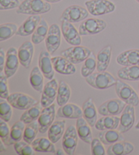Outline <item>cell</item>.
Segmentation results:
<instances>
[{
	"label": "cell",
	"mask_w": 139,
	"mask_h": 155,
	"mask_svg": "<svg viewBox=\"0 0 139 155\" xmlns=\"http://www.w3.org/2000/svg\"><path fill=\"white\" fill-rule=\"evenodd\" d=\"M51 8L50 3L44 0H24L16 12L17 14L40 15L48 12Z\"/></svg>",
	"instance_id": "obj_1"
},
{
	"label": "cell",
	"mask_w": 139,
	"mask_h": 155,
	"mask_svg": "<svg viewBox=\"0 0 139 155\" xmlns=\"http://www.w3.org/2000/svg\"><path fill=\"white\" fill-rule=\"evenodd\" d=\"M85 81L91 87L97 90H106L116 85L117 79L108 72H97L85 78Z\"/></svg>",
	"instance_id": "obj_2"
},
{
	"label": "cell",
	"mask_w": 139,
	"mask_h": 155,
	"mask_svg": "<svg viewBox=\"0 0 139 155\" xmlns=\"http://www.w3.org/2000/svg\"><path fill=\"white\" fill-rule=\"evenodd\" d=\"M116 92L119 99L124 101L127 105L136 107L139 104V98L135 90L126 83L122 81L121 79H117Z\"/></svg>",
	"instance_id": "obj_3"
},
{
	"label": "cell",
	"mask_w": 139,
	"mask_h": 155,
	"mask_svg": "<svg viewBox=\"0 0 139 155\" xmlns=\"http://www.w3.org/2000/svg\"><path fill=\"white\" fill-rule=\"evenodd\" d=\"M85 6L90 14L93 16H102L113 12L116 6L109 0H90L85 2Z\"/></svg>",
	"instance_id": "obj_4"
},
{
	"label": "cell",
	"mask_w": 139,
	"mask_h": 155,
	"mask_svg": "<svg viewBox=\"0 0 139 155\" xmlns=\"http://www.w3.org/2000/svg\"><path fill=\"white\" fill-rule=\"evenodd\" d=\"M106 21L100 18H90L83 21L79 27V32L81 36H90L98 34L106 29Z\"/></svg>",
	"instance_id": "obj_5"
},
{
	"label": "cell",
	"mask_w": 139,
	"mask_h": 155,
	"mask_svg": "<svg viewBox=\"0 0 139 155\" xmlns=\"http://www.w3.org/2000/svg\"><path fill=\"white\" fill-rule=\"evenodd\" d=\"M92 53V51L88 48L77 45L63 51L61 52V55L67 59L73 64H78L84 62Z\"/></svg>",
	"instance_id": "obj_6"
},
{
	"label": "cell",
	"mask_w": 139,
	"mask_h": 155,
	"mask_svg": "<svg viewBox=\"0 0 139 155\" xmlns=\"http://www.w3.org/2000/svg\"><path fill=\"white\" fill-rule=\"evenodd\" d=\"M88 15L89 12L87 8L78 5H73L64 10L60 20V21H66L71 23H76L86 19Z\"/></svg>",
	"instance_id": "obj_7"
},
{
	"label": "cell",
	"mask_w": 139,
	"mask_h": 155,
	"mask_svg": "<svg viewBox=\"0 0 139 155\" xmlns=\"http://www.w3.org/2000/svg\"><path fill=\"white\" fill-rule=\"evenodd\" d=\"M13 108L18 110H26L39 103L36 98L23 93H13L6 99Z\"/></svg>",
	"instance_id": "obj_8"
},
{
	"label": "cell",
	"mask_w": 139,
	"mask_h": 155,
	"mask_svg": "<svg viewBox=\"0 0 139 155\" xmlns=\"http://www.w3.org/2000/svg\"><path fill=\"white\" fill-rule=\"evenodd\" d=\"M127 104L119 98L111 99L103 103L98 109V114L103 116H118L124 111Z\"/></svg>",
	"instance_id": "obj_9"
},
{
	"label": "cell",
	"mask_w": 139,
	"mask_h": 155,
	"mask_svg": "<svg viewBox=\"0 0 139 155\" xmlns=\"http://www.w3.org/2000/svg\"><path fill=\"white\" fill-rule=\"evenodd\" d=\"M61 29L57 24H52L50 26L48 33L45 39L47 51L50 54H54L60 47L61 44Z\"/></svg>",
	"instance_id": "obj_10"
},
{
	"label": "cell",
	"mask_w": 139,
	"mask_h": 155,
	"mask_svg": "<svg viewBox=\"0 0 139 155\" xmlns=\"http://www.w3.org/2000/svg\"><path fill=\"white\" fill-rule=\"evenodd\" d=\"M78 137L77 129L73 125H71L66 129L63 136L62 146L66 154H74L78 143Z\"/></svg>",
	"instance_id": "obj_11"
},
{
	"label": "cell",
	"mask_w": 139,
	"mask_h": 155,
	"mask_svg": "<svg viewBox=\"0 0 139 155\" xmlns=\"http://www.w3.org/2000/svg\"><path fill=\"white\" fill-rule=\"evenodd\" d=\"M58 85L59 84H58L57 80L53 79L44 85L40 101L43 108L51 105L54 102L55 99H57Z\"/></svg>",
	"instance_id": "obj_12"
},
{
	"label": "cell",
	"mask_w": 139,
	"mask_h": 155,
	"mask_svg": "<svg viewBox=\"0 0 139 155\" xmlns=\"http://www.w3.org/2000/svg\"><path fill=\"white\" fill-rule=\"evenodd\" d=\"M56 116L57 114L54 103L42 109L41 114L37 120L39 123V132L40 133H45L48 130L50 126L54 122Z\"/></svg>",
	"instance_id": "obj_13"
},
{
	"label": "cell",
	"mask_w": 139,
	"mask_h": 155,
	"mask_svg": "<svg viewBox=\"0 0 139 155\" xmlns=\"http://www.w3.org/2000/svg\"><path fill=\"white\" fill-rule=\"evenodd\" d=\"M20 61L18 55V51L15 47H10L8 49L6 55L4 73L8 78H11L17 73L19 67Z\"/></svg>",
	"instance_id": "obj_14"
},
{
	"label": "cell",
	"mask_w": 139,
	"mask_h": 155,
	"mask_svg": "<svg viewBox=\"0 0 139 155\" xmlns=\"http://www.w3.org/2000/svg\"><path fill=\"white\" fill-rule=\"evenodd\" d=\"M61 22V31L66 42L72 46L81 45V35L73 24L66 21H63Z\"/></svg>",
	"instance_id": "obj_15"
},
{
	"label": "cell",
	"mask_w": 139,
	"mask_h": 155,
	"mask_svg": "<svg viewBox=\"0 0 139 155\" xmlns=\"http://www.w3.org/2000/svg\"><path fill=\"white\" fill-rule=\"evenodd\" d=\"M135 122L134 107L127 105L121 114L118 130L122 133H126L132 129Z\"/></svg>",
	"instance_id": "obj_16"
},
{
	"label": "cell",
	"mask_w": 139,
	"mask_h": 155,
	"mask_svg": "<svg viewBox=\"0 0 139 155\" xmlns=\"http://www.w3.org/2000/svg\"><path fill=\"white\" fill-rule=\"evenodd\" d=\"M51 54L48 51H42L40 53L38 65L44 76L48 80H52L54 77V68L52 62Z\"/></svg>",
	"instance_id": "obj_17"
},
{
	"label": "cell",
	"mask_w": 139,
	"mask_h": 155,
	"mask_svg": "<svg viewBox=\"0 0 139 155\" xmlns=\"http://www.w3.org/2000/svg\"><path fill=\"white\" fill-rule=\"evenodd\" d=\"M52 62L55 71L58 73L64 75H71L76 73V66L62 55L52 58Z\"/></svg>",
	"instance_id": "obj_18"
},
{
	"label": "cell",
	"mask_w": 139,
	"mask_h": 155,
	"mask_svg": "<svg viewBox=\"0 0 139 155\" xmlns=\"http://www.w3.org/2000/svg\"><path fill=\"white\" fill-rule=\"evenodd\" d=\"M33 43L31 41H26L18 49V55L20 64L26 68H29L31 64L34 54Z\"/></svg>",
	"instance_id": "obj_19"
},
{
	"label": "cell",
	"mask_w": 139,
	"mask_h": 155,
	"mask_svg": "<svg viewBox=\"0 0 139 155\" xmlns=\"http://www.w3.org/2000/svg\"><path fill=\"white\" fill-rule=\"evenodd\" d=\"M39 15H31L18 28L16 35L25 37L33 34L41 21Z\"/></svg>",
	"instance_id": "obj_20"
},
{
	"label": "cell",
	"mask_w": 139,
	"mask_h": 155,
	"mask_svg": "<svg viewBox=\"0 0 139 155\" xmlns=\"http://www.w3.org/2000/svg\"><path fill=\"white\" fill-rule=\"evenodd\" d=\"M56 117L57 118L78 119L83 117V111L78 105L73 103H66V105L60 107L57 110Z\"/></svg>",
	"instance_id": "obj_21"
},
{
	"label": "cell",
	"mask_w": 139,
	"mask_h": 155,
	"mask_svg": "<svg viewBox=\"0 0 139 155\" xmlns=\"http://www.w3.org/2000/svg\"><path fill=\"white\" fill-rule=\"evenodd\" d=\"M116 61L123 66H139V49H130L118 55Z\"/></svg>",
	"instance_id": "obj_22"
},
{
	"label": "cell",
	"mask_w": 139,
	"mask_h": 155,
	"mask_svg": "<svg viewBox=\"0 0 139 155\" xmlns=\"http://www.w3.org/2000/svg\"><path fill=\"white\" fill-rule=\"evenodd\" d=\"M76 129L77 134L82 141L88 144H91L93 140L91 126L84 117L77 119Z\"/></svg>",
	"instance_id": "obj_23"
},
{
	"label": "cell",
	"mask_w": 139,
	"mask_h": 155,
	"mask_svg": "<svg viewBox=\"0 0 139 155\" xmlns=\"http://www.w3.org/2000/svg\"><path fill=\"white\" fill-rule=\"evenodd\" d=\"M134 147L132 143L126 141H121L109 146L107 150L108 155H127L134 151Z\"/></svg>",
	"instance_id": "obj_24"
},
{
	"label": "cell",
	"mask_w": 139,
	"mask_h": 155,
	"mask_svg": "<svg viewBox=\"0 0 139 155\" xmlns=\"http://www.w3.org/2000/svg\"><path fill=\"white\" fill-rule=\"evenodd\" d=\"M83 117L91 127H94L98 120L97 109L92 98H89L82 106Z\"/></svg>",
	"instance_id": "obj_25"
},
{
	"label": "cell",
	"mask_w": 139,
	"mask_h": 155,
	"mask_svg": "<svg viewBox=\"0 0 139 155\" xmlns=\"http://www.w3.org/2000/svg\"><path fill=\"white\" fill-rule=\"evenodd\" d=\"M112 54V47L110 45L103 48L97 56L98 72L105 71L110 64Z\"/></svg>",
	"instance_id": "obj_26"
},
{
	"label": "cell",
	"mask_w": 139,
	"mask_h": 155,
	"mask_svg": "<svg viewBox=\"0 0 139 155\" xmlns=\"http://www.w3.org/2000/svg\"><path fill=\"white\" fill-rule=\"evenodd\" d=\"M65 120L54 121L48 130V137L54 143H57L63 137L65 132Z\"/></svg>",
	"instance_id": "obj_27"
},
{
	"label": "cell",
	"mask_w": 139,
	"mask_h": 155,
	"mask_svg": "<svg viewBox=\"0 0 139 155\" xmlns=\"http://www.w3.org/2000/svg\"><path fill=\"white\" fill-rule=\"evenodd\" d=\"M98 136L103 144L108 146L112 145V144L118 142V141L125 140V138L123 136L122 133L116 129L101 130L98 133Z\"/></svg>",
	"instance_id": "obj_28"
},
{
	"label": "cell",
	"mask_w": 139,
	"mask_h": 155,
	"mask_svg": "<svg viewBox=\"0 0 139 155\" xmlns=\"http://www.w3.org/2000/svg\"><path fill=\"white\" fill-rule=\"evenodd\" d=\"M120 117L114 116H107L100 117L95 124L96 129L98 130H113L118 128Z\"/></svg>",
	"instance_id": "obj_29"
},
{
	"label": "cell",
	"mask_w": 139,
	"mask_h": 155,
	"mask_svg": "<svg viewBox=\"0 0 139 155\" xmlns=\"http://www.w3.org/2000/svg\"><path fill=\"white\" fill-rule=\"evenodd\" d=\"M34 150L38 152H49L56 153V148L54 143L52 142L49 139L45 137H39L31 143Z\"/></svg>",
	"instance_id": "obj_30"
},
{
	"label": "cell",
	"mask_w": 139,
	"mask_h": 155,
	"mask_svg": "<svg viewBox=\"0 0 139 155\" xmlns=\"http://www.w3.org/2000/svg\"><path fill=\"white\" fill-rule=\"evenodd\" d=\"M44 74L38 66H35L29 75V82L31 87L37 92L42 93L44 90Z\"/></svg>",
	"instance_id": "obj_31"
},
{
	"label": "cell",
	"mask_w": 139,
	"mask_h": 155,
	"mask_svg": "<svg viewBox=\"0 0 139 155\" xmlns=\"http://www.w3.org/2000/svg\"><path fill=\"white\" fill-rule=\"evenodd\" d=\"M117 76L122 80L138 81H139V66H124L117 72Z\"/></svg>",
	"instance_id": "obj_32"
},
{
	"label": "cell",
	"mask_w": 139,
	"mask_h": 155,
	"mask_svg": "<svg viewBox=\"0 0 139 155\" xmlns=\"http://www.w3.org/2000/svg\"><path fill=\"white\" fill-rule=\"evenodd\" d=\"M49 26L44 18H42L38 26L31 36V42L34 45H39L44 41L48 33Z\"/></svg>",
	"instance_id": "obj_33"
},
{
	"label": "cell",
	"mask_w": 139,
	"mask_h": 155,
	"mask_svg": "<svg viewBox=\"0 0 139 155\" xmlns=\"http://www.w3.org/2000/svg\"><path fill=\"white\" fill-rule=\"evenodd\" d=\"M42 107L41 103H38L37 105L26 109L20 116V120L23 121L25 124H30L31 122L36 121L37 120H38L41 114Z\"/></svg>",
	"instance_id": "obj_34"
},
{
	"label": "cell",
	"mask_w": 139,
	"mask_h": 155,
	"mask_svg": "<svg viewBox=\"0 0 139 155\" xmlns=\"http://www.w3.org/2000/svg\"><path fill=\"white\" fill-rule=\"evenodd\" d=\"M71 90L69 85L65 81H60L58 85V93L57 97V104L59 107L66 105L70 99Z\"/></svg>",
	"instance_id": "obj_35"
},
{
	"label": "cell",
	"mask_w": 139,
	"mask_h": 155,
	"mask_svg": "<svg viewBox=\"0 0 139 155\" xmlns=\"http://www.w3.org/2000/svg\"><path fill=\"white\" fill-rule=\"evenodd\" d=\"M97 66V57L94 53H91V55L86 60L84 61V64L82 65L81 68V74L83 77H86L91 75L96 70Z\"/></svg>",
	"instance_id": "obj_36"
},
{
	"label": "cell",
	"mask_w": 139,
	"mask_h": 155,
	"mask_svg": "<svg viewBox=\"0 0 139 155\" xmlns=\"http://www.w3.org/2000/svg\"><path fill=\"white\" fill-rule=\"evenodd\" d=\"M25 129V124L23 121H18L12 125L10 129V137H11V145L18 142L23 139L24 132Z\"/></svg>",
	"instance_id": "obj_37"
},
{
	"label": "cell",
	"mask_w": 139,
	"mask_h": 155,
	"mask_svg": "<svg viewBox=\"0 0 139 155\" xmlns=\"http://www.w3.org/2000/svg\"><path fill=\"white\" fill-rule=\"evenodd\" d=\"M18 26L14 23H8L0 25V42L7 41L17 34Z\"/></svg>",
	"instance_id": "obj_38"
},
{
	"label": "cell",
	"mask_w": 139,
	"mask_h": 155,
	"mask_svg": "<svg viewBox=\"0 0 139 155\" xmlns=\"http://www.w3.org/2000/svg\"><path fill=\"white\" fill-rule=\"evenodd\" d=\"M39 129L38 121H34L30 123V124H26L25 132H24L23 140L28 143L31 144L32 142L36 140Z\"/></svg>",
	"instance_id": "obj_39"
},
{
	"label": "cell",
	"mask_w": 139,
	"mask_h": 155,
	"mask_svg": "<svg viewBox=\"0 0 139 155\" xmlns=\"http://www.w3.org/2000/svg\"><path fill=\"white\" fill-rule=\"evenodd\" d=\"M12 107L8 101L1 98L0 99V117L8 122L12 116Z\"/></svg>",
	"instance_id": "obj_40"
},
{
	"label": "cell",
	"mask_w": 139,
	"mask_h": 155,
	"mask_svg": "<svg viewBox=\"0 0 139 155\" xmlns=\"http://www.w3.org/2000/svg\"><path fill=\"white\" fill-rule=\"evenodd\" d=\"M14 148L16 152L19 155H33L36 152L31 144L28 143L24 140L14 143Z\"/></svg>",
	"instance_id": "obj_41"
},
{
	"label": "cell",
	"mask_w": 139,
	"mask_h": 155,
	"mask_svg": "<svg viewBox=\"0 0 139 155\" xmlns=\"http://www.w3.org/2000/svg\"><path fill=\"white\" fill-rule=\"evenodd\" d=\"M0 137L1 140L6 146H11V137H10V129L7 122L0 120Z\"/></svg>",
	"instance_id": "obj_42"
},
{
	"label": "cell",
	"mask_w": 139,
	"mask_h": 155,
	"mask_svg": "<svg viewBox=\"0 0 139 155\" xmlns=\"http://www.w3.org/2000/svg\"><path fill=\"white\" fill-rule=\"evenodd\" d=\"M8 79L4 72L0 73V96L4 99H7L10 96Z\"/></svg>",
	"instance_id": "obj_43"
},
{
	"label": "cell",
	"mask_w": 139,
	"mask_h": 155,
	"mask_svg": "<svg viewBox=\"0 0 139 155\" xmlns=\"http://www.w3.org/2000/svg\"><path fill=\"white\" fill-rule=\"evenodd\" d=\"M91 154L92 155H105L107 151L103 146V143L100 139H93L91 143Z\"/></svg>",
	"instance_id": "obj_44"
},
{
	"label": "cell",
	"mask_w": 139,
	"mask_h": 155,
	"mask_svg": "<svg viewBox=\"0 0 139 155\" xmlns=\"http://www.w3.org/2000/svg\"><path fill=\"white\" fill-rule=\"evenodd\" d=\"M19 0H0V10H8L18 8L20 5Z\"/></svg>",
	"instance_id": "obj_45"
},
{
	"label": "cell",
	"mask_w": 139,
	"mask_h": 155,
	"mask_svg": "<svg viewBox=\"0 0 139 155\" xmlns=\"http://www.w3.org/2000/svg\"><path fill=\"white\" fill-rule=\"evenodd\" d=\"M6 53H5L3 48L0 49V72L4 71L5 62H6Z\"/></svg>",
	"instance_id": "obj_46"
},
{
	"label": "cell",
	"mask_w": 139,
	"mask_h": 155,
	"mask_svg": "<svg viewBox=\"0 0 139 155\" xmlns=\"http://www.w3.org/2000/svg\"><path fill=\"white\" fill-rule=\"evenodd\" d=\"M6 146V144H5L3 141L1 140V141H0V152H3L7 150Z\"/></svg>",
	"instance_id": "obj_47"
},
{
	"label": "cell",
	"mask_w": 139,
	"mask_h": 155,
	"mask_svg": "<svg viewBox=\"0 0 139 155\" xmlns=\"http://www.w3.org/2000/svg\"><path fill=\"white\" fill-rule=\"evenodd\" d=\"M66 153V152H65V150H63L62 149H58L57 151H56V154H58V155H64Z\"/></svg>",
	"instance_id": "obj_48"
},
{
	"label": "cell",
	"mask_w": 139,
	"mask_h": 155,
	"mask_svg": "<svg viewBox=\"0 0 139 155\" xmlns=\"http://www.w3.org/2000/svg\"><path fill=\"white\" fill-rule=\"evenodd\" d=\"M44 1L48 2V3H58L62 0H44Z\"/></svg>",
	"instance_id": "obj_49"
},
{
	"label": "cell",
	"mask_w": 139,
	"mask_h": 155,
	"mask_svg": "<svg viewBox=\"0 0 139 155\" xmlns=\"http://www.w3.org/2000/svg\"><path fill=\"white\" fill-rule=\"evenodd\" d=\"M135 129H136V130H139V121L137 122V124H136Z\"/></svg>",
	"instance_id": "obj_50"
},
{
	"label": "cell",
	"mask_w": 139,
	"mask_h": 155,
	"mask_svg": "<svg viewBox=\"0 0 139 155\" xmlns=\"http://www.w3.org/2000/svg\"><path fill=\"white\" fill-rule=\"evenodd\" d=\"M136 2H138V3L139 4V0H136Z\"/></svg>",
	"instance_id": "obj_51"
},
{
	"label": "cell",
	"mask_w": 139,
	"mask_h": 155,
	"mask_svg": "<svg viewBox=\"0 0 139 155\" xmlns=\"http://www.w3.org/2000/svg\"><path fill=\"white\" fill-rule=\"evenodd\" d=\"M138 91H139V84H138Z\"/></svg>",
	"instance_id": "obj_52"
}]
</instances>
